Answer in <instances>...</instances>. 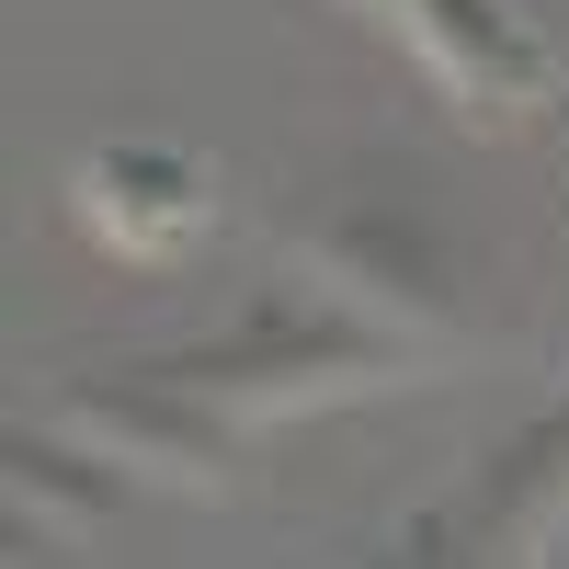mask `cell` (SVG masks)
<instances>
[{
  "instance_id": "1",
  "label": "cell",
  "mask_w": 569,
  "mask_h": 569,
  "mask_svg": "<svg viewBox=\"0 0 569 569\" xmlns=\"http://www.w3.org/2000/svg\"><path fill=\"white\" fill-rule=\"evenodd\" d=\"M365 376H388V342H376L365 319H319V308L262 297L240 330H217V342L149 353V365H126V376H80L69 421L103 433L114 456L217 467L228 445H240L251 410H308L330 388H365Z\"/></svg>"
},
{
  "instance_id": "2",
  "label": "cell",
  "mask_w": 569,
  "mask_h": 569,
  "mask_svg": "<svg viewBox=\"0 0 569 569\" xmlns=\"http://www.w3.org/2000/svg\"><path fill=\"white\" fill-rule=\"evenodd\" d=\"M388 34L421 46V69H433L456 103H479V114H525L558 91V58L525 34V12L512 0H365Z\"/></svg>"
},
{
  "instance_id": "3",
  "label": "cell",
  "mask_w": 569,
  "mask_h": 569,
  "mask_svg": "<svg viewBox=\"0 0 569 569\" xmlns=\"http://www.w3.org/2000/svg\"><path fill=\"white\" fill-rule=\"evenodd\" d=\"M80 217L103 251H137V262H171L206 240L217 217V182L194 149H160V137H103V149H80Z\"/></svg>"
},
{
  "instance_id": "4",
  "label": "cell",
  "mask_w": 569,
  "mask_h": 569,
  "mask_svg": "<svg viewBox=\"0 0 569 569\" xmlns=\"http://www.w3.org/2000/svg\"><path fill=\"white\" fill-rule=\"evenodd\" d=\"M558 490H569V399L536 421L525 445H512L490 479H479V501H467V525L479 536H536L547 512H558Z\"/></svg>"
}]
</instances>
